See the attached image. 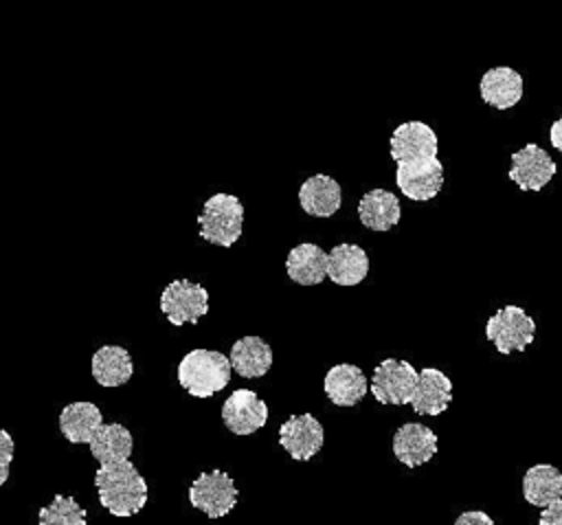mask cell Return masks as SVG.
Returning a JSON list of instances; mask_svg holds the SVG:
<instances>
[{
	"label": "cell",
	"mask_w": 562,
	"mask_h": 525,
	"mask_svg": "<svg viewBox=\"0 0 562 525\" xmlns=\"http://www.w3.org/2000/svg\"><path fill=\"white\" fill-rule=\"evenodd\" d=\"M522 496L529 505L547 507L562 499V472L551 463H536L522 474Z\"/></svg>",
	"instance_id": "24"
},
{
	"label": "cell",
	"mask_w": 562,
	"mask_h": 525,
	"mask_svg": "<svg viewBox=\"0 0 562 525\" xmlns=\"http://www.w3.org/2000/svg\"><path fill=\"white\" fill-rule=\"evenodd\" d=\"M454 525H496L494 518L483 510H465L457 516Z\"/></svg>",
	"instance_id": "28"
},
{
	"label": "cell",
	"mask_w": 562,
	"mask_h": 525,
	"mask_svg": "<svg viewBox=\"0 0 562 525\" xmlns=\"http://www.w3.org/2000/svg\"><path fill=\"white\" fill-rule=\"evenodd\" d=\"M509 180L516 182L522 191H540L558 171V165L536 143H527L509 156Z\"/></svg>",
	"instance_id": "10"
},
{
	"label": "cell",
	"mask_w": 562,
	"mask_h": 525,
	"mask_svg": "<svg viewBox=\"0 0 562 525\" xmlns=\"http://www.w3.org/2000/svg\"><path fill=\"white\" fill-rule=\"evenodd\" d=\"M323 424L312 413L290 415V420L279 426V444L296 461L312 459L323 448Z\"/></svg>",
	"instance_id": "12"
},
{
	"label": "cell",
	"mask_w": 562,
	"mask_h": 525,
	"mask_svg": "<svg viewBox=\"0 0 562 525\" xmlns=\"http://www.w3.org/2000/svg\"><path fill=\"white\" fill-rule=\"evenodd\" d=\"M549 141H551V145L562 154V116L553 121V125H551V130H549Z\"/></svg>",
	"instance_id": "30"
},
{
	"label": "cell",
	"mask_w": 562,
	"mask_h": 525,
	"mask_svg": "<svg viewBox=\"0 0 562 525\" xmlns=\"http://www.w3.org/2000/svg\"><path fill=\"white\" fill-rule=\"evenodd\" d=\"M40 525H86V510L72 499L64 494H55L53 501L40 510Z\"/></svg>",
	"instance_id": "26"
},
{
	"label": "cell",
	"mask_w": 562,
	"mask_h": 525,
	"mask_svg": "<svg viewBox=\"0 0 562 525\" xmlns=\"http://www.w3.org/2000/svg\"><path fill=\"white\" fill-rule=\"evenodd\" d=\"M160 310L176 327L198 323L209 312V292L195 281L173 279L160 294Z\"/></svg>",
	"instance_id": "6"
},
{
	"label": "cell",
	"mask_w": 562,
	"mask_h": 525,
	"mask_svg": "<svg viewBox=\"0 0 562 525\" xmlns=\"http://www.w3.org/2000/svg\"><path fill=\"white\" fill-rule=\"evenodd\" d=\"M285 272L299 286H318L327 277V253L312 242L296 244L285 257Z\"/></svg>",
	"instance_id": "19"
},
{
	"label": "cell",
	"mask_w": 562,
	"mask_h": 525,
	"mask_svg": "<svg viewBox=\"0 0 562 525\" xmlns=\"http://www.w3.org/2000/svg\"><path fill=\"white\" fill-rule=\"evenodd\" d=\"M395 185L408 200H415V202L432 200L443 187V165L439 156L397 163Z\"/></svg>",
	"instance_id": "8"
},
{
	"label": "cell",
	"mask_w": 562,
	"mask_h": 525,
	"mask_svg": "<svg viewBox=\"0 0 562 525\" xmlns=\"http://www.w3.org/2000/svg\"><path fill=\"white\" fill-rule=\"evenodd\" d=\"M485 336L496 351H525L536 336V321L520 305H505L485 323Z\"/></svg>",
	"instance_id": "4"
},
{
	"label": "cell",
	"mask_w": 562,
	"mask_h": 525,
	"mask_svg": "<svg viewBox=\"0 0 562 525\" xmlns=\"http://www.w3.org/2000/svg\"><path fill=\"white\" fill-rule=\"evenodd\" d=\"M452 402V382L437 367H424L419 371L411 406L417 415H441Z\"/></svg>",
	"instance_id": "14"
},
{
	"label": "cell",
	"mask_w": 562,
	"mask_h": 525,
	"mask_svg": "<svg viewBox=\"0 0 562 525\" xmlns=\"http://www.w3.org/2000/svg\"><path fill=\"white\" fill-rule=\"evenodd\" d=\"M222 422L233 435H252L268 422V404L255 391L237 389L222 404Z\"/></svg>",
	"instance_id": "11"
},
{
	"label": "cell",
	"mask_w": 562,
	"mask_h": 525,
	"mask_svg": "<svg viewBox=\"0 0 562 525\" xmlns=\"http://www.w3.org/2000/svg\"><path fill=\"white\" fill-rule=\"evenodd\" d=\"M228 360L237 376L261 378L272 367V349L261 336H244L233 343Z\"/></svg>",
	"instance_id": "23"
},
{
	"label": "cell",
	"mask_w": 562,
	"mask_h": 525,
	"mask_svg": "<svg viewBox=\"0 0 562 525\" xmlns=\"http://www.w3.org/2000/svg\"><path fill=\"white\" fill-rule=\"evenodd\" d=\"M479 92L494 110H509L522 99V77L509 66H494L483 72Z\"/></svg>",
	"instance_id": "16"
},
{
	"label": "cell",
	"mask_w": 562,
	"mask_h": 525,
	"mask_svg": "<svg viewBox=\"0 0 562 525\" xmlns=\"http://www.w3.org/2000/svg\"><path fill=\"white\" fill-rule=\"evenodd\" d=\"M13 450H15L13 437L9 435V431L0 428V485H4L7 479H9V468H11V461H13Z\"/></svg>",
	"instance_id": "27"
},
{
	"label": "cell",
	"mask_w": 562,
	"mask_h": 525,
	"mask_svg": "<svg viewBox=\"0 0 562 525\" xmlns=\"http://www.w3.org/2000/svg\"><path fill=\"white\" fill-rule=\"evenodd\" d=\"M439 152V138L435 130L424 121L400 123L389 141V154L395 163H411L435 158Z\"/></svg>",
	"instance_id": "9"
},
{
	"label": "cell",
	"mask_w": 562,
	"mask_h": 525,
	"mask_svg": "<svg viewBox=\"0 0 562 525\" xmlns=\"http://www.w3.org/2000/svg\"><path fill=\"white\" fill-rule=\"evenodd\" d=\"M538 523L540 525H562V499H558L551 505L542 507Z\"/></svg>",
	"instance_id": "29"
},
{
	"label": "cell",
	"mask_w": 562,
	"mask_h": 525,
	"mask_svg": "<svg viewBox=\"0 0 562 525\" xmlns=\"http://www.w3.org/2000/svg\"><path fill=\"white\" fill-rule=\"evenodd\" d=\"M323 389L329 402H334L336 406H353L367 395L369 380L360 367L351 362H340L329 367L323 380Z\"/></svg>",
	"instance_id": "15"
},
{
	"label": "cell",
	"mask_w": 562,
	"mask_h": 525,
	"mask_svg": "<svg viewBox=\"0 0 562 525\" xmlns=\"http://www.w3.org/2000/svg\"><path fill=\"white\" fill-rule=\"evenodd\" d=\"M88 446H90V455L99 461V466H105V463L127 461L134 448V439L123 424L112 422V424H103Z\"/></svg>",
	"instance_id": "25"
},
{
	"label": "cell",
	"mask_w": 562,
	"mask_h": 525,
	"mask_svg": "<svg viewBox=\"0 0 562 525\" xmlns=\"http://www.w3.org/2000/svg\"><path fill=\"white\" fill-rule=\"evenodd\" d=\"M299 204L307 215L331 217L342 204V189L331 176L314 174L301 182Z\"/></svg>",
	"instance_id": "17"
},
{
	"label": "cell",
	"mask_w": 562,
	"mask_h": 525,
	"mask_svg": "<svg viewBox=\"0 0 562 525\" xmlns=\"http://www.w3.org/2000/svg\"><path fill=\"white\" fill-rule=\"evenodd\" d=\"M437 435L422 422H406L393 435V455L406 468H417L437 455Z\"/></svg>",
	"instance_id": "13"
},
{
	"label": "cell",
	"mask_w": 562,
	"mask_h": 525,
	"mask_svg": "<svg viewBox=\"0 0 562 525\" xmlns=\"http://www.w3.org/2000/svg\"><path fill=\"white\" fill-rule=\"evenodd\" d=\"M198 222L202 239L217 244L222 248H231L241 235L244 204L237 196L215 193L209 200H204Z\"/></svg>",
	"instance_id": "3"
},
{
	"label": "cell",
	"mask_w": 562,
	"mask_h": 525,
	"mask_svg": "<svg viewBox=\"0 0 562 525\" xmlns=\"http://www.w3.org/2000/svg\"><path fill=\"white\" fill-rule=\"evenodd\" d=\"M90 371L101 387H121L134 373L132 356L121 345H103L92 354Z\"/></svg>",
	"instance_id": "22"
},
{
	"label": "cell",
	"mask_w": 562,
	"mask_h": 525,
	"mask_svg": "<svg viewBox=\"0 0 562 525\" xmlns=\"http://www.w3.org/2000/svg\"><path fill=\"white\" fill-rule=\"evenodd\" d=\"M103 426V413L92 402H70L59 413V431L70 444H90Z\"/></svg>",
	"instance_id": "21"
},
{
	"label": "cell",
	"mask_w": 562,
	"mask_h": 525,
	"mask_svg": "<svg viewBox=\"0 0 562 525\" xmlns=\"http://www.w3.org/2000/svg\"><path fill=\"white\" fill-rule=\"evenodd\" d=\"M358 217H360L362 226H367L371 231L386 233L402 217L400 200L395 193H391L386 189H371L358 202Z\"/></svg>",
	"instance_id": "20"
},
{
	"label": "cell",
	"mask_w": 562,
	"mask_h": 525,
	"mask_svg": "<svg viewBox=\"0 0 562 525\" xmlns=\"http://www.w3.org/2000/svg\"><path fill=\"white\" fill-rule=\"evenodd\" d=\"M369 272V255L358 244H336L327 253V277L336 286H358Z\"/></svg>",
	"instance_id": "18"
},
{
	"label": "cell",
	"mask_w": 562,
	"mask_h": 525,
	"mask_svg": "<svg viewBox=\"0 0 562 525\" xmlns=\"http://www.w3.org/2000/svg\"><path fill=\"white\" fill-rule=\"evenodd\" d=\"M419 371L408 360L384 358L371 376L369 389L380 404H411Z\"/></svg>",
	"instance_id": "7"
},
{
	"label": "cell",
	"mask_w": 562,
	"mask_h": 525,
	"mask_svg": "<svg viewBox=\"0 0 562 525\" xmlns=\"http://www.w3.org/2000/svg\"><path fill=\"white\" fill-rule=\"evenodd\" d=\"M94 488L99 503L119 518L138 514L149 496V488L138 468L127 459L119 463L99 466L94 472Z\"/></svg>",
	"instance_id": "1"
},
{
	"label": "cell",
	"mask_w": 562,
	"mask_h": 525,
	"mask_svg": "<svg viewBox=\"0 0 562 525\" xmlns=\"http://www.w3.org/2000/svg\"><path fill=\"white\" fill-rule=\"evenodd\" d=\"M237 485L231 474L222 470L202 472L189 485V503L204 512L209 518L226 516L237 503Z\"/></svg>",
	"instance_id": "5"
},
{
	"label": "cell",
	"mask_w": 562,
	"mask_h": 525,
	"mask_svg": "<svg viewBox=\"0 0 562 525\" xmlns=\"http://www.w3.org/2000/svg\"><path fill=\"white\" fill-rule=\"evenodd\" d=\"M231 360L215 349H191L178 362V382L193 398H211L231 380Z\"/></svg>",
	"instance_id": "2"
}]
</instances>
